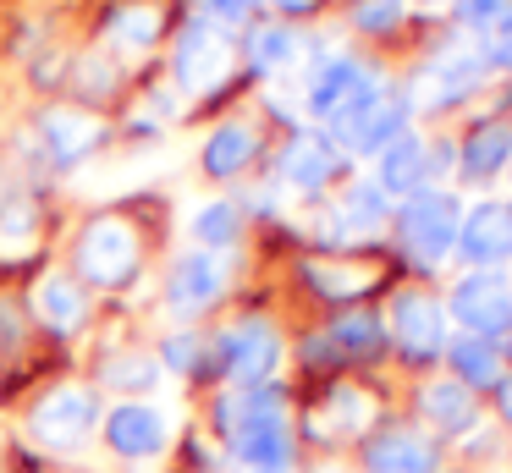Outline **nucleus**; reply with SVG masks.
<instances>
[{"instance_id":"26","label":"nucleus","mask_w":512,"mask_h":473,"mask_svg":"<svg viewBox=\"0 0 512 473\" xmlns=\"http://www.w3.org/2000/svg\"><path fill=\"white\" fill-rule=\"evenodd\" d=\"M325 341L336 347L342 363H369V358L386 352V319H380L375 308L353 303V308H342V314L325 325Z\"/></svg>"},{"instance_id":"14","label":"nucleus","mask_w":512,"mask_h":473,"mask_svg":"<svg viewBox=\"0 0 512 473\" xmlns=\"http://www.w3.org/2000/svg\"><path fill=\"white\" fill-rule=\"evenodd\" d=\"M375 77H380V72L364 61V55H353V50H331V55H320V61L309 66V83H303V110H309V116L325 127V121H331L353 94H364V88L375 83Z\"/></svg>"},{"instance_id":"8","label":"nucleus","mask_w":512,"mask_h":473,"mask_svg":"<svg viewBox=\"0 0 512 473\" xmlns=\"http://www.w3.org/2000/svg\"><path fill=\"white\" fill-rule=\"evenodd\" d=\"M446 319L463 336L501 341L512 330V275L501 270H463L446 292Z\"/></svg>"},{"instance_id":"3","label":"nucleus","mask_w":512,"mask_h":473,"mask_svg":"<svg viewBox=\"0 0 512 473\" xmlns=\"http://www.w3.org/2000/svg\"><path fill=\"white\" fill-rule=\"evenodd\" d=\"M457 226H463V198L452 187H424L391 209V242L408 253L419 270H441L457 253Z\"/></svg>"},{"instance_id":"1","label":"nucleus","mask_w":512,"mask_h":473,"mask_svg":"<svg viewBox=\"0 0 512 473\" xmlns=\"http://www.w3.org/2000/svg\"><path fill=\"white\" fill-rule=\"evenodd\" d=\"M215 429L226 435V451H232L243 468L259 473H287L292 457H298V435H292L287 418V396L281 385H248V391H221L215 396Z\"/></svg>"},{"instance_id":"41","label":"nucleus","mask_w":512,"mask_h":473,"mask_svg":"<svg viewBox=\"0 0 512 473\" xmlns=\"http://www.w3.org/2000/svg\"><path fill=\"white\" fill-rule=\"evenodd\" d=\"M248 473H259V468H248Z\"/></svg>"},{"instance_id":"12","label":"nucleus","mask_w":512,"mask_h":473,"mask_svg":"<svg viewBox=\"0 0 512 473\" xmlns=\"http://www.w3.org/2000/svg\"><path fill=\"white\" fill-rule=\"evenodd\" d=\"M391 198L380 193L375 182H347L342 193H336L331 215L320 220V242L336 253H353L364 237H375V231H391Z\"/></svg>"},{"instance_id":"17","label":"nucleus","mask_w":512,"mask_h":473,"mask_svg":"<svg viewBox=\"0 0 512 473\" xmlns=\"http://www.w3.org/2000/svg\"><path fill=\"white\" fill-rule=\"evenodd\" d=\"M364 473H441V446L413 424H386L364 440Z\"/></svg>"},{"instance_id":"9","label":"nucleus","mask_w":512,"mask_h":473,"mask_svg":"<svg viewBox=\"0 0 512 473\" xmlns=\"http://www.w3.org/2000/svg\"><path fill=\"white\" fill-rule=\"evenodd\" d=\"M490 55L485 50H452V55H430V61L419 66V72L408 77V105L413 110H452L463 105V99H474L479 88L490 83Z\"/></svg>"},{"instance_id":"33","label":"nucleus","mask_w":512,"mask_h":473,"mask_svg":"<svg viewBox=\"0 0 512 473\" xmlns=\"http://www.w3.org/2000/svg\"><path fill=\"white\" fill-rule=\"evenodd\" d=\"M160 369H177V374L210 369V336H204V330H177V336H166V347H160Z\"/></svg>"},{"instance_id":"4","label":"nucleus","mask_w":512,"mask_h":473,"mask_svg":"<svg viewBox=\"0 0 512 473\" xmlns=\"http://www.w3.org/2000/svg\"><path fill=\"white\" fill-rule=\"evenodd\" d=\"M408 127H413V105H408V94H397V88H391L386 77H375V83H369L364 94L347 99V105L336 110V116L325 121L320 132L347 154V160H353V154H380L386 143H397Z\"/></svg>"},{"instance_id":"18","label":"nucleus","mask_w":512,"mask_h":473,"mask_svg":"<svg viewBox=\"0 0 512 473\" xmlns=\"http://www.w3.org/2000/svg\"><path fill=\"white\" fill-rule=\"evenodd\" d=\"M501 171H512V110H496V116L474 121L468 138L457 143V176L468 187L496 182Z\"/></svg>"},{"instance_id":"21","label":"nucleus","mask_w":512,"mask_h":473,"mask_svg":"<svg viewBox=\"0 0 512 473\" xmlns=\"http://www.w3.org/2000/svg\"><path fill=\"white\" fill-rule=\"evenodd\" d=\"M419 418L430 424V435L457 440V435H474L479 424V396L468 385H457L452 374H435V380L419 385Z\"/></svg>"},{"instance_id":"13","label":"nucleus","mask_w":512,"mask_h":473,"mask_svg":"<svg viewBox=\"0 0 512 473\" xmlns=\"http://www.w3.org/2000/svg\"><path fill=\"white\" fill-rule=\"evenodd\" d=\"M457 259L468 270H501L512 259V198H479V204L463 209Z\"/></svg>"},{"instance_id":"23","label":"nucleus","mask_w":512,"mask_h":473,"mask_svg":"<svg viewBox=\"0 0 512 473\" xmlns=\"http://www.w3.org/2000/svg\"><path fill=\"white\" fill-rule=\"evenodd\" d=\"M446 374L479 396V391H496V385L512 374V363H507V352H501V341L463 336V330H457V336L446 341Z\"/></svg>"},{"instance_id":"27","label":"nucleus","mask_w":512,"mask_h":473,"mask_svg":"<svg viewBox=\"0 0 512 473\" xmlns=\"http://www.w3.org/2000/svg\"><path fill=\"white\" fill-rule=\"evenodd\" d=\"M375 281L380 275L364 270V264H353L347 253H336V259H303V286L320 292V297H331V303H342V308H353L358 297H369Z\"/></svg>"},{"instance_id":"36","label":"nucleus","mask_w":512,"mask_h":473,"mask_svg":"<svg viewBox=\"0 0 512 473\" xmlns=\"http://www.w3.org/2000/svg\"><path fill=\"white\" fill-rule=\"evenodd\" d=\"M479 50L490 55V66H501V72H512V11H507V17H501L496 28L485 33V39H479Z\"/></svg>"},{"instance_id":"6","label":"nucleus","mask_w":512,"mask_h":473,"mask_svg":"<svg viewBox=\"0 0 512 473\" xmlns=\"http://www.w3.org/2000/svg\"><path fill=\"white\" fill-rule=\"evenodd\" d=\"M452 171H457V143L452 138H424L419 127H408L397 143H386V149L375 154V176H369V182H375L391 204H402V198L424 193V187H441Z\"/></svg>"},{"instance_id":"16","label":"nucleus","mask_w":512,"mask_h":473,"mask_svg":"<svg viewBox=\"0 0 512 473\" xmlns=\"http://www.w3.org/2000/svg\"><path fill=\"white\" fill-rule=\"evenodd\" d=\"M226 297V264L221 253H204V248H188L171 259L166 270V303L177 308V314H204V308H215Z\"/></svg>"},{"instance_id":"15","label":"nucleus","mask_w":512,"mask_h":473,"mask_svg":"<svg viewBox=\"0 0 512 473\" xmlns=\"http://www.w3.org/2000/svg\"><path fill=\"white\" fill-rule=\"evenodd\" d=\"M347 171V154L336 149L325 132H298V138L281 149V187L298 198H320L325 187H336Z\"/></svg>"},{"instance_id":"31","label":"nucleus","mask_w":512,"mask_h":473,"mask_svg":"<svg viewBox=\"0 0 512 473\" xmlns=\"http://www.w3.org/2000/svg\"><path fill=\"white\" fill-rule=\"evenodd\" d=\"M105 385H116V391H155L160 385V358H144V352H116V358H105Z\"/></svg>"},{"instance_id":"25","label":"nucleus","mask_w":512,"mask_h":473,"mask_svg":"<svg viewBox=\"0 0 512 473\" xmlns=\"http://www.w3.org/2000/svg\"><path fill=\"white\" fill-rule=\"evenodd\" d=\"M243 55L254 72H287L292 61H303V28L281 17H254L243 28Z\"/></svg>"},{"instance_id":"32","label":"nucleus","mask_w":512,"mask_h":473,"mask_svg":"<svg viewBox=\"0 0 512 473\" xmlns=\"http://www.w3.org/2000/svg\"><path fill=\"white\" fill-rule=\"evenodd\" d=\"M402 17H408V0H353V6H347V22H353L358 33H369V39L397 33Z\"/></svg>"},{"instance_id":"24","label":"nucleus","mask_w":512,"mask_h":473,"mask_svg":"<svg viewBox=\"0 0 512 473\" xmlns=\"http://www.w3.org/2000/svg\"><path fill=\"white\" fill-rule=\"evenodd\" d=\"M34 319L50 330V336H72V330L89 319V286L78 281V275H45V281H34Z\"/></svg>"},{"instance_id":"5","label":"nucleus","mask_w":512,"mask_h":473,"mask_svg":"<svg viewBox=\"0 0 512 473\" xmlns=\"http://www.w3.org/2000/svg\"><path fill=\"white\" fill-rule=\"evenodd\" d=\"M380 319H386V347H397L402 363H413V369H430V363L446 358L452 319H446L441 292H430V286H397Z\"/></svg>"},{"instance_id":"19","label":"nucleus","mask_w":512,"mask_h":473,"mask_svg":"<svg viewBox=\"0 0 512 473\" xmlns=\"http://www.w3.org/2000/svg\"><path fill=\"white\" fill-rule=\"evenodd\" d=\"M100 429H105V446H111L116 457H127V462L160 457V451H166V440H171L160 407H149V402H116L111 413L100 418Z\"/></svg>"},{"instance_id":"22","label":"nucleus","mask_w":512,"mask_h":473,"mask_svg":"<svg viewBox=\"0 0 512 473\" xmlns=\"http://www.w3.org/2000/svg\"><path fill=\"white\" fill-rule=\"evenodd\" d=\"M39 138H45V149L56 165H78L83 154H94L105 143V121L83 105H50L45 116H39Z\"/></svg>"},{"instance_id":"11","label":"nucleus","mask_w":512,"mask_h":473,"mask_svg":"<svg viewBox=\"0 0 512 473\" xmlns=\"http://www.w3.org/2000/svg\"><path fill=\"white\" fill-rule=\"evenodd\" d=\"M94 429H100V402H94L89 385H56L28 413V435L50 451H78Z\"/></svg>"},{"instance_id":"2","label":"nucleus","mask_w":512,"mask_h":473,"mask_svg":"<svg viewBox=\"0 0 512 473\" xmlns=\"http://www.w3.org/2000/svg\"><path fill=\"white\" fill-rule=\"evenodd\" d=\"M287 358V341H281L276 319L270 314H243L232 325H221L210 336V374L226 391H248V385H270Z\"/></svg>"},{"instance_id":"39","label":"nucleus","mask_w":512,"mask_h":473,"mask_svg":"<svg viewBox=\"0 0 512 473\" xmlns=\"http://www.w3.org/2000/svg\"><path fill=\"white\" fill-rule=\"evenodd\" d=\"M501 352H507V363H512V330H507V336H501Z\"/></svg>"},{"instance_id":"29","label":"nucleus","mask_w":512,"mask_h":473,"mask_svg":"<svg viewBox=\"0 0 512 473\" xmlns=\"http://www.w3.org/2000/svg\"><path fill=\"white\" fill-rule=\"evenodd\" d=\"M105 33H111L122 50H155L160 33H166V11L155 0H133V6H116L105 17Z\"/></svg>"},{"instance_id":"30","label":"nucleus","mask_w":512,"mask_h":473,"mask_svg":"<svg viewBox=\"0 0 512 473\" xmlns=\"http://www.w3.org/2000/svg\"><path fill=\"white\" fill-rule=\"evenodd\" d=\"M320 424L331 429V435H364V429L375 424V396L358 391V385H336L320 402Z\"/></svg>"},{"instance_id":"37","label":"nucleus","mask_w":512,"mask_h":473,"mask_svg":"<svg viewBox=\"0 0 512 473\" xmlns=\"http://www.w3.org/2000/svg\"><path fill=\"white\" fill-rule=\"evenodd\" d=\"M270 6V17H281V22H292V28H298L303 17H314V11H320V0H265Z\"/></svg>"},{"instance_id":"7","label":"nucleus","mask_w":512,"mask_h":473,"mask_svg":"<svg viewBox=\"0 0 512 473\" xmlns=\"http://www.w3.org/2000/svg\"><path fill=\"white\" fill-rule=\"evenodd\" d=\"M144 259V237L127 215H94L72 242V270L89 286H127Z\"/></svg>"},{"instance_id":"28","label":"nucleus","mask_w":512,"mask_h":473,"mask_svg":"<svg viewBox=\"0 0 512 473\" xmlns=\"http://www.w3.org/2000/svg\"><path fill=\"white\" fill-rule=\"evenodd\" d=\"M188 237L204 253H232L243 242V204L237 198H204L188 220Z\"/></svg>"},{"instance_id":"40","label":"nucleus","mask_w":512,"mask_h":473,"mask_svg":"<svg viewBox=\"0 0 512 473\" xmlns=\"http://www.w3.org/2000/svg\"><path fill=\"white\" fill-rule=\"evenodd\" d=\"M419 6H441V0H419ZM446 6H452V0H446Z\"/></svg>"},{"instance_id":"38","label":"nucleus","mask_w":512,"mask_h":473,"mask_svg":"<svg viewBox=\"0 0 512 473\" xmlns=\"http://www.w3.org/2000/svg\"><path fill=\"white\" fill-rule=\"evenodd\" d=\"M496 413H501V424H512V374L496 385Z\"/></svg>"},{"instance_id":"35","label":"nucleus","mask_w":512,"mask_h":473,"mask_svg":"<svg viewBox=\"0 0 512 473\" xmlns=\"http://www.w3.org/2000/svg\"><path fill=\"white\" fill-rule=\"evenodd\" d=\"M512 11V0H452V17L463 33H474V39H485L490 28H496L501 17Z\"/></svg>"},{"instance_id":"34","label":"nucleus","mask_w":512,"mask_h":473,"mask_svg":"<svg viewBox=\"0 0 512 473\" xmlns=\"http://www.w3.org/2000/svg\"><path fill=\"white\" fill-rule=\"evenodd\" d=\"M193 6H199V22L232 33V28H248V22L259 17V6H265V0H193Z\"/></svg>"},{"instance_id":"10","label":"nucleus","mask_w":512,"mask_h":473,"mask_svg":"<svg viewBox=\"0 0 512 473\" xmlns=\"http://www.w3.org/2000/svg\"><path fill=\"white\" fill-rule=\"evenodd\" d=\"M237 50H232V33L210 28V22H182L177 33V50H171V83L182 94H215V88L232 77Z\"/></svg>"},{"instance_id":"20","label":"nucleus","mask_w":512,"mask_h":473,"mask_svg":"<svg viewBox=\"0 0 512 473\" xmlns=\"http://www.w3.org/2000/svg\"><path fill=\"white\" fill-rule=\"evenodd\" d=\"M259 160V127L243 116L221 121V127L204 132V149H199V165L210 182H237V176H248Z\"/></svg>"}]
</instances>
